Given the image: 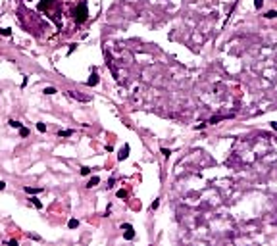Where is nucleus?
<instances>
[{
    "label": "nucleus",
    "instance_id": "obj_1",
    "mask_svg": "<svg viewBox=\"0 0 277 246\" xmlns=\"http://www.w3.org/2000/svg\"><path fill=\"white\" fill-rule=\"evenodd\" d=\"M87 15H89V12H87V4L83 2L81 6H79V10H75V19H77L79 23H83V21L87 19Z\"/></svg>",
    "mask_w": 277,
    "mask_h": 246
},
{
    "label": "nucleus",
    "instance_id": "obj_2",
    "mask_svg": "<svg viewBox=\"0 0 277 246\" xmlns=\"http://www.w3.org/2000/svg\"><path fill=\"white\" fill-rule=\"evenodd\" d=\"M121 229H125V238H127V240H133L135 238V231H133V227L129 223H123Z\"/></svg>",
    "mask_w": 277,
    "mask_h": 246
},
{
    "label": "nucleus",
    "instance_id": "obj_3",
    "mask_svg": "<svg viewBox=\"0 0 277 246\" xmlns=\"http://www.w3.org/2000/svg\"><path fill=\"white\" fill-rule=\"evenodd\" d=\"M69 96L75 98V100H81V102H91V96H87V94H79L75 91H69Z\"/></svg>",
    "mask_w": 277,
    "mask_h": 246
},
{
    "label": "nucleus",
    "instance_id": "obj_4",
    "mask_svg": "<svg viewBox=\"0 0 277 246\" xmlns=\"http://www.w3.org/2000/svg\"><path fill=\"white\" fill-rule=\"evenodd\" d=\"M127 156H129V144H125L121 150H119V154H118V158L119 160H127Z\"/></svg>",
    "mask_w": 277,
    "mask_h": 246
},
{
    "label": "nucleus",
    "instance_id": "obj_5",
    "mask_svg": "<svg viewBox=\"0 0 277 246\" xmlns=\"http://www.w3.org/2000/svg\"><path fill=\"white\" fill-rule=\"evenodd\" d=\"M98 183H100V177H98V175H95V177H91V179H89L87 187H89V188H92V187H96Z\"/></svg>",
    "mask_w": 277,
    "mask_h": 246
},
{
    "label": "nucleus",
    "instance_id": "obj_6",
    "mask_svg": "<svg viewBox=\"0 0 277 246\" xmlns=\"http://www.w3.org/2000/svg\"><path fill=\"white\" fill-rule=\"evenodd\" d=\"M87 85H89V87H95V85H98V75H96V71L91 75V79L87 81Z\"/></svg>",
    "mask_w": 277,
    "mask_h": 246
},
{
    "label": "nucleus",
    "instance_id": "obj_7",
    "mask_svg": "<svg viewBox=\"0 0 277 246\" xmlns=\"http://www.w3.org/2000/svg\"><path fill=\"white\" fill-rule=\"evenodd\" d=\"M27 194H39V192H43V188H31V187H25L23 188Z\"/></svg>",
    "mask_w": 277,
    "mask_h": 246
},
{
    "label": "nucleus",
    "instance_id": "obj_8",
    "mask_svg": "<svg viewBox=\"0 0 277 246\" xmlns=\"http://www.w3.org/2000/svg\"><path fill=\"white\" fill-rule=\"evenodd\" d=\"M8 123H10V127H14V129H21V127H23V125L19 123V121H15V119H10Z\"/></svg>",
    "mask_w": 277,
    "mask_h": 246
},
{
    "label": "nucleus",
    "instance_id": "obj_9",
    "mask_svg": "<svg viewBox=\"0 0 277 246\" xmlns=\"http://www.w3.org/2000/svg\"><path fill=\"white\" fill-rule=\"evenodd\" d=\"M60 137H71V135H73V131L71 129H64V131H60Z\"/></svg>",
    "mask_w": 277,
    "mask_h": 246
},
{
    "label": "nucleus",
    "instance_id": "obj_10",
    "mask_svg": "<svg viewBox=\"0 0 277 246\" xmlns=\"http://www.w3.org/2000/svg\"><path fill=\"white\" fill-rule=\"evenodd\" d=\"M31 202H33V206H35V208H39V210L43 208V202H40L39 198H31Z\"/></svg>",
    "mask_w": 277,
    "mask_h": 246
},
{
    "label": "nucleus",
    "instance_id": "obj_11",
    "mask_svg": "<svg viewBox=\"0 0 277 246\" xmlns=\"http://www.w3.org/2000/svg\"><path fill=\"white\" fill-rule=\"evenodd\" d=\"M67 227H69V229H75V227H79V221H77V219H69V223H67Z\"/></svg>",
    "mask_w": 277,
    "mask_h": 246
},
{
    "label": "nucleus",
    "instance_id": "obj_12",
    "mask_svg": "<svg viewBox=\"0 0 277 246\" xmlns=\"http://www.w3.org/2000/svg\"><path fill=\"white\" fill-rule=\"evenodd\" d=\"M37 131H39V133H46V125L44 123H37Z\"/></svg>",
    "mask_w": 277,
    "mask_h": 246
},
{
    "label": "nucleus",
    "instance_id": "obj_13",
    "mask_svg": "<svg viewBox=\"0 0 277 246\" xmlns=\"http://www.w3.org/2000/svg\"><path fill=\"white\" fill-rule=\"evenodd\" d=\"M44 94H56V88L54 87H44Z\"/></svg>",
    "mask_w": 277,
    "mask_h": 246
},
{
    "label": "nucleus",
    "instance_id": "obj_14",
    "mask_svg": "<svg viewBox=\"0 0 277 246\" xmlns=\"http://www.w3.org/2000/svg\"><path fill=\"white\" fill-rule=\"evenodd\" d=\"M227 117H231V116H221V117H212V119H210V123H217V121H221V119H227Z\"/></svg>",
    "mask_w": 277,
    "mask_h": 246
},
{
    "label": "nucleus",
    "instance_id": "obj_15",
    "mask_svg": "<svg viewBox=\"0 0 277 246\" xmlns=\"http://www.w3.org/2000/svg\"><path fill=\"white\" fill-rule=\"evenodd\" d=\"M50 2H52V0H43V2L39 4V8H40V10H44L46 6H50Z\"/></svg>",
    "mask_w": 277,
    "mask_h": 246
},
{
    "label": "nucleus",
    "instance_id": "obj_16",
    "mask_svg": "<svg viewBox=\"0 0 277 246\" xmlns=\"http://www.w3.org/2000/svg\"><path fill=\"white\" fill-rule=\"evenodd\" d=\"M19 135H21V137H29V129L21 127V129H19Z\"/></svg>",
    "mask_w": 277,
    "mask_h": 246
},
{
    "label": "nucleus",
    "instance_id": "obj_17",
    "mask_svg": "<svg viewBox=\"0 0 277 246\" xmlns=\"http://www.w3.org/2000/svg\"><path fill=\"white\" fill-rule=\"evenodd\" d=\"M118 198H127V190H118Z\"/></svg>",
    "mask_w": 277,
    "mask_h": 246
},
{
    "label": "nucleus",
    "instance_id": "obj_18",
    "mask_svg": "<svg viewBox=\"0 0 277 246\" xmlns=\"http://www.w3.org/2000/svg\"><path fill=\"white\" fill-rule=\"evenodd\" d=\"M266 18H277V12H275V10H271V12L266 14Z\"/></svg>",
    "mask_w": 277,
    "mask_h": 246
},
{
    "label": "nucleus",
    "instance_id": "obj_19",
    "mask_svg": "<svg viewBox=\"0 0 277 246\" xmlns=\"http://www.w3.org/2000/svg\"><path fill=\"white\" fill-rule=\"evenodd\" d=\"M89 173H91V169H89V167H81V175H89Z\"/></svg>",
    "mask_w": 277,
    "mask_h": 246
},
{
    "label": "nucleus",
    "instance_id": "obj_20",
    "mask_svg": "<svg viewBox=\"0 0 277 246\" xmlns=\"http://www.w3.org/2000/svg\"><path fill=\"white\" fill-rule=\"evenodd\" d=\"M158 206H160V202H158V200H154L152 204H150V210H156V208H158Z\"/></svg>",
    "mask_w": 277,
    "mask_h": 246
},
{
    "label": "nucleus",
    "instance_id": "obj_21",
    "mask_svg": "<svg viewBox=\"0 0 277 246\" xmlns=\"http://www.w3.org/2000/svg\"><path fill=\"white\" fill-rule=\"evenodd\" d=\"M262 6V0H254V8H260Z\"/></svg>",
    "mask_w": 277,
    "mask_h": 246
},
{
    "label": "nucleus",
    "instance_id": "obj_22",
    "mask_svg": "<svg viewBox=\"0 0 277 246\" xmlns=\"http://www.w3.org/2000/svg\"><path fill=\"white\" fill-rule=\"evenodd\" d=\"M162 154H164V156H169L171 152H169V150H168V148H162Z\"/></svg>",
    "mask_w": 277,
    "mask_h": 246
},
{
    "label": "nucleus",
    "instance_id": "obj_23",
    "mask_svg": "<svg viewBox=\"0 0 277 246\" xmlns=\"http://www.w3.org/2000/svg\"><path fill=\"white\" fill-rule=\"evenodd\" d=\"M4 188H6V183H4V181H0V190H4Z\"/></svg>",
    "mask_w": 277,
    "mask_h": 246
},
{
    "label": "nucleus",
    "instance_id": "obj_24",
    "mask_svg": "<svg viewBox=\"0 0 277 246\" xmlns=\"http://www.w3.org/2000/svg\"><path fill=\"white\" fill-rule=\"evenodd\" d=\"M271 127H273V129L277 131V123H271Z\"/></svg>",
    "mask_w": 277,
    "mask_h": 246
}]
</instances>
